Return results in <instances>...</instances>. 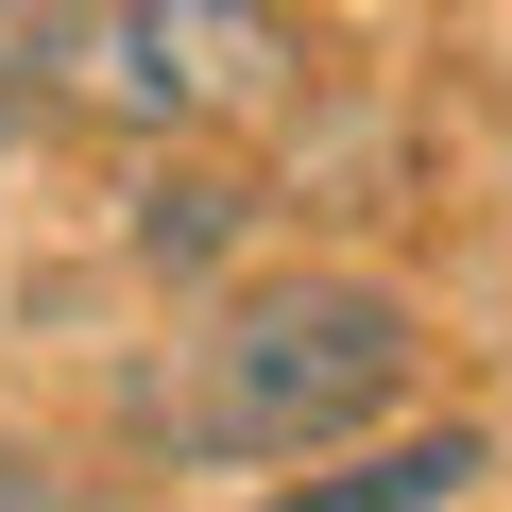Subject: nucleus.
Returning a JSON list of instances; mask_svg holds the SVG:
<instances>
[{
    "instance_id": "nucleus-1",
    "label": "nucleus",
    "mask_w": 512,
    "mask_h": 512,
    "mask_svg": "<svg viewBox=\"0 0 512 512\" xmlns=\"http://www.w3.org/2000/svg\"><path fill=\"white\" fill-rule=\"evenodd\" d=\"M427 376V308L393 274H342V256H291V274H239L171 376H154V427L188 461H342L410 410Z\"/></svg>"
},
{
    "instance_id": "nucleus-2",
    "label": "nucleus",
    "mask_w": 512,
    "mask_h": 512,
    "mask_svg": "<svg viewBox=\"0 0 512 512\" xmlns=\"http://www.w3.org/2000/svg\"><path fill=\"white\" fill-rule=\"evenodd\" d=\"M308 35L256 18V0H86V18H18V86H69L86 120H137V137H188L256 86H291Z\"/></svg>"
},
{
    "instance_id": "nucleus-3",
    "label": "nucleus",
    "mask_w": 512,
    "mask_h": 512,
    "mask_svg": "<svg viewBox=\"0 0 512 512\" xmlns=\"http://www.w3.org/2000/svg\"><path fill=\"white\" fill-rule=\"evenodd\" d=\"M495 478V427H376V444H342V461H308V478H274L256 512H461Z\"/></svg>"
},
{
    "instance_id": "nucleus-4",
    "label": "nucleus",
    "mask_w": 512,
    "mask_h": 512,
    "mask_svg": "<svg viewBox=\"0 0 512 512\" xmlns=\"http://www.w3.org/2000/svg\"><path fill=\"white\" fill-rule=\"evenodd\" d=\"M120 239L154 256V274H222V256L256 239V188H239L222 154H171V171H137V205H120Z\"/></svg>"
},
{
    "instance_id": "nucleus-5",
    "label": "nucleus",
    "mask_w": 512,
    "mask_h": 512,
    "mask_svg": "<svg viewBox=\"0 0 512 512\" xmlns=\"http://www.w3.org/2000/svg\"><path fill=\"white\" fill-rule=\"evenodd\" d=\"M0 512H69V495H52V478H35V461H0Z\"/></svg>"
},
{
    "instance_id": "nucleus-6",
    "label": "nucleus",
    "mask_w": 512,
    "mask_h": 512,
    "mask_svg": "<svg viewBox=\"0 0 512 512\" xmlns=\"http://www.w3.org/2000/svg\"><path fill=\"white\" fill-rule=\"evenodd\" d=\"M0 120H18V18H0Z\"/></svg>"
},
{
    "instance_id": "nucleus-7",
    "label": "nucleus",
    "mask_w": 512,
    "mask_h": 512,
    "mask_svg": "<svg viewBox=\"0 0 512 512\" xmlns=\"http://www.w3.org/2000/svg\"><path fill=\"white\" fill-rule=\"evenodd\" d=\"M495 188H512V120H495Z\"/></svg>"
}]
</instances>
